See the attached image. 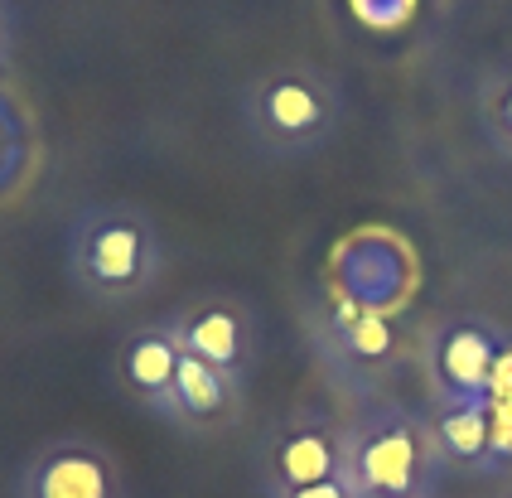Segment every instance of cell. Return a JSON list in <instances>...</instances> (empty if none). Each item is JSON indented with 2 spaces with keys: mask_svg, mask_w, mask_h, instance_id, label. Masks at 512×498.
<instances>
[{
  "mask_svg": "<svg viewBox=\"0 0 512 498\" xmlns=\"http://www.w3.org/2000/svg\"><path fill=\"white\" fill-rule=\"evenodd\" d=\"M401 349V324L382 310H363L348 329H334V358L343 368H358V373H372V368H387Z\"/></svg>",
  "mask_w": 512,
  "mask_h": 498,
  "instance_id": "11",
  "label": "cell"
},
{
  "mask_svg": "<svg viewBox=\"0 0 512 498\" xmlns=\"http://www.w3.org/2000/svg\"><path fill=\"white\" fill-rule=\"evenodd\" d=\"M343 440H348V426L329 421V416H300V421L281 426L266 445V489H271V498L339 479Z\"/></svg>",
  "mask_w": 512,
  "mask_h": 498,
  "instance_id": "6",
  "label": "cell"
},
{
  "mask_svg": "<svg viewBox=\"0 0 512 498\" xmlns=\"http://www.w3.org/2000/svg\"><path fill=\"white\" fill-rule=\"evenodd\" d=\"M498 349H503V334L493 324L479 320L445 324L435 349H430V373H435V387H440V402L488 397V378H493Z\"/></svg>",
  "mask_w": 512,
  "mask_h": 498,
  "instance_id": "7",
  "label": "cell"
},
{
  "mask_svg": "<svg viewBox=\"0 0 512 498\" xmlns=\"http://www.w3.org/2000/svg\"><path fill=\"white\" fill-rule=\"evenodd\" d=\"M368 30H401L416 15V0H348Z\"/></svg>",
  "mask_w": 512,
  "mask_h": 498,
  "instance_id": "13",
  "label": "cell"
},
{
  "mask_svg": "<svg viewBox=\"0 0 512 498\" xmlns=\"http://www.w3.org/2000/svg\"><path fill=\"white\" fill-rule=\"evenodd\" d=\"M116 373L126 382V392L150 407L155 416L174 421V378H179V344L170 339L165 324L155 329H136L121 353H116Z\"/></svg>",
  "mask_w": 512,
  "mask_h": 498,
  "instance_id": "8",
  "label": "cell"
},
{
  "mask_svg": "<svg viewBox=\"0 0 512 498\" xmlns=\"http://www.w3.org/2000/svg\"><path fill=\"white\" fill-rule=\"evenodd\" d=\"M484 121L493 131V141L512 150V78H493L484 92Z\"/></svg>",
  "mask_w": 512,
  "mask_h": 498,
  "instance_id": "12",
  "label": "cell"
},
{
  "mask_svg": "<svg viewBox=\"0 0 512 498\" xmlns=\"http://www.w3.org/2000/svg\"><path fill=\"white\" fill-rule=\"evenodd\" d=\"M242 407V387L223 378L218 368H208L199 358L179 353V378H174V426L189 431H213L228 426Z\"/></svg>",
  "mask_w": 512,
  "mask_h": 498,
  "instance_id": "9",
  "label": "cell"
},
{
  "mask_svg": "<svg viewBox=\"0 0 512 498\" xmlns=\"http://www.w3.org/2000/svg\"><path fill=\"white\" fill-rule=\"evenodd\" d=\"M285 498H353V489H348V479H324V484H310V489H295V494Z\"/></svg>",
  "mask_w": 512,
  "mask_h": 498,
  "instance_id": "15",
  "label": "cell"
},
{
  "mask_svg": "<svg viewBox=\"0 0 512 498\" xmlns=\"http://www.w3.org/2000/svg\"><path fill=\"white\" fill-rule=\"evenodd\" d=\"M165 329H170V339L179 344V353H189V358H199L208 368H218V373L232 378L237 387L247 382V368H252V353H256V324H252V315H247V305L213 295V300L189 305V310L174 324H165Z\"/></svg>",
  "mask_w": 512,
  "mask_h": 498,
  "instance_id": "5",
  "label": "cell"
},
{
  "mask_svg": "<svg viewBox=\"0 0 512 498\" xmlns=\"http://www.w3.org/2000/svg\"><path fill=\"white\" fill-rule=\"evenodd\" d=\"M247 121L271 146L305 150L334 131V88L310 68H281L247 92Z\"/></svg>",
  "mask_w": 512,
  "mask_h": 498,
  "instance_id": "3",
  "label": "cell"
},
{
  "mask_svg": "<svg viewBox=\"0 0 512 498\" xmlns=\"http://www.w3.org/2000/svg\"><path fill=\"white\" fill-rule=\"evenodd\" d=\"M10 498H126V479L107 445L68 436L29 455L10 484Z\"/></svg>",
  "mask_w": 512,
  "mask_h": 498,
  "instance_id": "4",
  "label": "cell"
},
{
  "mask_svg": "<svg viewBox=\"0 0 512 498\" xmlns=\"http://www.w3.org/2000/svg\"><path fill=\"white\" fill-rule=\"evenodd\" d=\"M68 262H73V281L92 300H102V305L131 300L160 276L155 223L136 208H92L73 228Z\"/></svg>",
  "mask_w": 512,
  "mask_h": 498,
  "instance_id": "2",
  "label": "cell"
},
{
  "mask_svg": "<svg viewBox=\"0 0 512 498\" xmlns=\"http://www.w3.org/2000/svg\"><path fill=\"white\" fill-rule=\"evenodd\" d=\"M488 397L498 402V397H512V344L503 339V349L493 358V378H488Z\"/></svg>",
  "mask_w": 512,
  "mask_h": 498,
  "instance_id": "14",
  "label": "cell"
},
{
  "mask_svg": "<svg viewBox=\"0 0 512 498\" xmlns=\"http://www.w3.org/2000/svg\"><path fill=\"white\" fill-rule=\"evenodd\" d=\"M445 455L430 421L406 407H377L358 416L343 440V479L353 498H435Z\"/></svg>",
  "mask_w": 512,
  "mask_h": 498,
  "instance_id": "1",
  "label": "cell"
},
{
  "mask_svg": "<svg viewBox=\"0 0 512 498\" xmlns=\"http://www.w3.org/2000/svg\"><path fill=\"white\" fill-rule=\"evenodd\" d=\"M435 445L445 455V465L459 469H488L493 465V421H488V397H459L440 402L435 421Z\"/></svg>",
  "mask_w": 512,
  "mask_h": 498,
  "instance_id": "10",
  "label": "cell"
}]
</instances>
